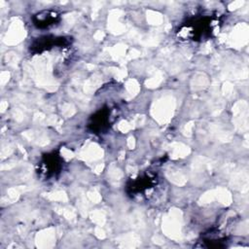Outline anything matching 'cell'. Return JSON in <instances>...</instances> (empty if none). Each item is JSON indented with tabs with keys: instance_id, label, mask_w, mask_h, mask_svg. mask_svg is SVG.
I'll list each match as a JSON object with an SVG mask.
<instances>
[{
	"instance_id": "3957f363",
	"label": "cell",
	"mask_w": 249,
	"mask_h": 249,
	"mask_svg": "<svg viewBox=\"0 0 249 249\" xmlns=\"http://www.w3.org/2000/svg\"><path fill=\"white\" fill-rule=\"evenodd\" d=\"M59 18V16L56 12L53 11H42L40 13H37L33 17V22L34 25L38 28H47L49 26H52L56 22Z\"/></svg>"
},
{
	"instance_id": "7a4b0ae2",
	"label": "cell",
	"mask_w": 249,
	"mask_h": 249,
	"mask_svg": "<svg viewBox=\"0 0 249 249\" xmlns=\"http://www.w3.org/2000/svg\"><path fill=\"white\" fill-rule=\"evenodd\" d=\"M61 168V159L55 153L46 155L40 164V172L46 178L55 175Z\"/></svg>"
},
{
	"instance_id": "6da1fadb",
	"label": "cell",
	"mask_w": 249,
	"mask_h": 249,
	"mask_svg": "<svg viewBox=\"0 0 249 249\" xmlns=\"http://www.w3.org/2000/svg\"><path fill=\"white\" fill-rule=\"evenodd\" d=\"M218 19L211 16H201L186 21L178 30L181 37L187 40H203L211 36Z\"/></svg>"
},
{
	"instance_id": "277c9868",
	"label": "cell",
	"mask_w": 249,
	"mask_h": 249,
	"mask_svg": "<svg viewBox=\"0 0 249 249\" xmlns=\"http://www.w3.org/2000/svg\"><path fill=\"white\" fill-rule=\"evenodd\" d=\"M156 183L154 178H151L147 175L144 177H139L136 180H134L130 186V189L133 193H140L145 192L148 189L152 188V186Z\"/></svg>"
},
{
	"instance_id": "5b68a950",
	"label": "cell",
	"mask_w": 249,
	"mask_h": 249,
	"mask_svg": "<svg viewBox=\"0 0 249 249\" xmlns=\"http://www.w3.org/2000/svg\"><path fill=\"white\" fill-rule=\"evenodd\" d=\"M108 112L107 111H100L98 112L96 115H94V117L92 118V122H91V125H92V129L94 130H101L103 129L104 126H106L107 123H108Z\"/></svg>"
}]
</instances>
